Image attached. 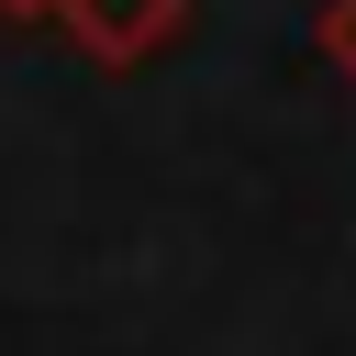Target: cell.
<instances>
[{
	"instance_id": "cell-3",
	"label": "cell",
	"mask_w": 356,
	"mask_h": 356,
	"mask_svg": "<svg viewBox=\"0 0 356 356\" xmlns=\"http://www.w3.org/2000/svg\"><path fill=\"white\" fill-rule=\"evenodd\" d=\"M0 22H56V0H0Z\"/></svg>"
},
{
	"instance_id": "cell-1",
	"label": "cell",
	"mask_w": 356,
	"mask_h": 356,
	"mask_svg": "<svg viewBox=\"0 0 356 356\" xmlns=\"http://www.w3.org/2000/svg\"><path fill=\"white\" fill-rule=\"evenodd\" d=\"M56 22L89 67H145L189 33V0H56Z\"/></svg>"
},
{
	"instance_id": "cell-2",
	"label": "cell",
	"mask_w": 356,
	"mask_h": 356,
	"mask_svg": "<svg viewBox=\"0 0 356 356\" xmlns=\"http://www.w3.org/2000/svg\"><path fill=\"white\" fill-rule=\"evenodd\" d=\"M312 44H323V67L356 89V0H323V22H312Z\"/></svg>"
}]
</instances>
